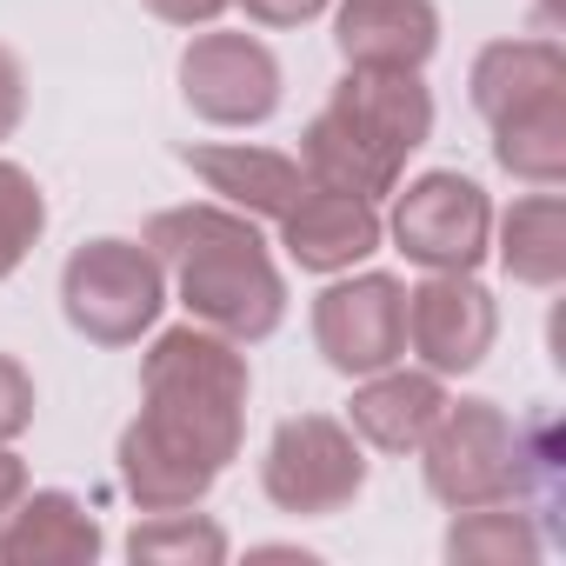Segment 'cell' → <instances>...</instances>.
Masks as SVG:
<instances>
[{"instance_id": "6", "label": "cell", "mask_w": 566, "mask_h": 566, "mask_svg": "<svg viewBox=\"0 0 566 566\" xmlns=\"http://www.w3.org/2000/svg\"><path fill=\"white\" fill-rule=\"evenodd\" d=\"M387 240L420 273H473L493 253V200H486L480 180H467L453 167H433V174L394 187Z\"/></svg>"}, {"instance_id": "20", "label": "cell", "mask_w": 566, "mask_h": 566, "mask_svg": "<svg viewBox=\"0 0 566 566\" xmlns=\"http://www.w3.org/2000/svg\"><path fill=\"white\" fill-rule=\"evenodd\" d=\"M447 559L453 566H533L539 559V526L506 500V506H467L447 526Z\"/></svg>"}, {"instance_id": "12", "label": "cell", "mask_w": 566, "mask_h": 566, "mask_svg": "<svg viewBox=\"0 0 566 566\" xmlns=\"http://www.w3.org/2000/svg\"><path fill=\"white\" fill-rule=\"evenodd\" d=\"M334 48H340L347 67L420 74L440 48V8L433 0H340L334 8Z\"/></svg>"}, {"instance_id": "2", "label": "cell", "mask_w": 566, "mask_h": 566, "mask_svg": "<svg viewBox=\"0 0 566 566\" xmlns=\"http://www.w3.org/2000/svg\"><path fill=\"white\" fill-rule=\"evenodd\" d=\"M420 473L447 513L506 506L559 480V433L546 413L513 420L500 400H447V413L420 440Z\"/></svg>"}, {"instance_id": "19", "label": "cell", "mask_w": 566, "mask_h": 566, "mask_svg": "<svg viewBox=\"0 0 566 566\" xmlns=\"http://www.w3.org/2000/svg\"><path fill=\"white\" fill-rule=\"evenodd\" d=\"M493 160L513 174V180H533V187H559L566 180V87L559 94H539L513 114L493 120Z\"/></svg>"}, {"instance_id": "9", "label": "cell", "mask_w": 566, "mask_h": 566, "mask_svg": "<svg viewBox=\"0 0 566 566\" xmlns=\"http://www.w3.org/2000/svg\"><path fill=\"white\" fill-rule=\"evenodd\" d=\"M500 340V307L493 294L480 287L473 273H427L420 287H407V354L453 380V374H473Z\"/></svg>"}, {"instance_id": "10", "label": "cell", "mask_w": 566, "mask_h": 566, "mask_svg": "<svg viewBox=\"0 0 566 566\" xmlns=\"http://www.w3.org/2000/svg\"><path fill=\"white\" fill-rule=\"evenodd\" d=\"M327 114L367 140L387 167L407 174V160L433 140V94L420 74H374V67H347V81L327 94Z\"/></svg>"}, {"instance_id": "17", "label": "cell", "mask_w": 566, "mask_h": 566, "mask_svg": "<svg viewBox=\"0 0 566 566\" xmlns=\"http://www.w3.org/2000/svg\"><path fill=\"white\" fill-rule=\"evenodd\" d=\"M566 87V48L546 41V34H520V41H486L473 54V74H467V94H473V114L493 127L500 114L539 101V94H559Z\"/></svg>"}, {"instance_id": "1", "label": "cell", "mask_w": 566, "mask_h": 566, "mask_svg": "<svg viewBox=\"0 0 566 566\" xmlns=\"http://www.w3.org/2000/svg\"><path fill=\"white\" fill-rule=\"evenodd\" d=\"M140 240L167 266L187 321H200L240 347L266 340L287 321V280H280V266L247 213H233L220 200H187V207H160Z\"/></svg>"}, {"instance_id": "11", "label": "cell", "mask_w": 566, "mask_h": 566, "mask_svg": "<svg viewBox=\"0 0 566 566\" xmlns=\"http://www.w3.org/2000/svg\"><path fill=\"white\" fill-rule=\"evenodd\" d=\"M387 240V220L374 200H354V193H334V187H301V200L280 213V247L301 273H347L360 266L367 253H380Z\"/></svg>"}, {"instance_id": "23", "label": "cell", "mask_w": 566, "mask_h": 566, "mask_svg": "<svg viewBox=\"0 0 566 566\" xmlns=\"http://www.w3.org/2000/svg\"><path fill=\"white\" fill-rule=\"evenodd\" d=\"M34 407H41V394H34V374L14 360V354H0V440H21L28 427H34Z\"/></svg>"}, {"instance_id": "22", "label": "cell", "mask_w": 566, "mask_h": 566, "mask_svg": "<svg viewBox=\"0 0 566 566\" xmlns=\"http://www.w3.org/2000/svg\"><path fill=\"white\" fill-rule=\"evenodd\" d=\"M48 233V193L21 160H0V280H8Z\"/></svg>"}, {"instance_id": "21", "label": "cell", "mask_w": 566, "mask_h": 566, "mask_svg": "<svg viewBox=\"0 0 566 566\" xmlns=\"http://www.w3.org/2000/svg\"><path fill=\"white\" fill-rule=\"evenodd\" d=\"M127 559L134 566H220L227 559V526L207 520V513H193V506L147 513L127 533Z\"/></svg>"}, {"instance_id": "13", "label": "cell", "mask_w": 566, "mask_h": 566, "mask_svg": "<svg viewBox=\"0 0 566 566\" xmlns=\"http://www.w3.org/2000/svg\"><path fill=\"white\" fill-rule=\"evenodd\" d=\"M114 460H120V486H127V500H134L140 513L200 506V500L213 493V480H220V467H213L193 440L167 433V427L147 420V413H134V420L120 427Z\"/></svg>"}, {"instance_id": "24", "label": "cell", "mask_w": 566, "mask_h": 566, "mask_svg": "<svg viewBox=\"0 0 566 566\" xmlns=\"http://www.w3.org/2000/svg\"><path fill=\"white\" fill-rule=\"evenodd\" d=\"M233 8L253 28H307V21H321L334 8V0H233Z\"/></svg>"}, {"instance_id": "14", "label": "cell", "mask_w": 566, "mask_h": 566, "mask_svg": "<svg viewBox=\"0 0 566 566\" xmlns=\"http://www.w3.org/2000/svg\"><path fill=\"white\" fill-rule=\"evenodd\" d=\"M180 160L207 180V193L247 220H280L301 187H307V167L280 147H253V140H200V147H180Z\"/></svg>"}, {"instance_id": "5", "label": "cell", "mask_w": 566, "mask_h": 566, "mask_svg": "<svg viewBox=\"0 0 566 566\" xmlns=\"http://www.w3.org/2000/svg\"><path fill=\"white\" fill-rule=\"evenodd\" d=\"M260 493L294 520H334L367 493V447L334 413L280 420L260 460Z\"/></svg>"}, {"instance_id": "15", "label": "cell", "mask_w": 566, "mask_h": 566, "mask_svg": "<svg viewBox=\"0 0 566 566\" xmlns=\"http://www.w3.org/2000/svg\"><path fill=\"white\" fill-rule=\"evenodd\" d=\"M447 380L427 374V367H380V374H360L354 400H347V427L360 433V447L374 453H420V440L433 433V420L447 413Z\"/></svg>"}, {"instance_id": "27", "label": "cell", "mask_w": 566, "mask_h": 566, "mask_svg": "<svg viewBox=\"0 0 566 566\" xmlns=\"http://www.w3.org/2000/svg\"><path fill=\"white\" fill-rule=\"evenodd\" d=\"M28 493V460L8 447V440H0V520H8L14 513V500Z\"/></svg>"}, {"instance_id": "4", "label": "cell", "mask_w": 566, "mask_h": 566, "mask_svg": "<svg viewBox=\"0 0 566 566\" xmlns=\"http://www.w3.org/2000/svg\"><path fill=\"white\" fill-rule=\"evenodd\" d=\"M167 307V266L154 260L147 240H81L61 266V314L81 340L94 347H134L140 334L160 327Z\"/></svg>"}, {"instance_id": "8", "label": "cell", "mask_w": 566, "mask_h": 566, "mask_svg": "<svg viewBox=\"0 0 566 566\" xmlns=\"http://www.w3.org/2000/svg\"><path fill=\"white\" fill-rule=\"evenodd\" d=\"M280 74L273 48L260 34H233V28H207L187 41L180 54V101L207 120V127H260L280 114Z\"/></svg>"}, {"instance_id": "18", "label": "cell", "mask_w": 566, "mask_h": 566, "mask_svg": "<svg viewBox=\"0 0 566 566\" xmlns=\"http://www.w3.org/2000/svg\"><path fill=\"white\" fill-rule=\"evenodd\" d=\"M493 233H500V266L520 280V287H559L566 280V200L559 193H526V200H513L500 220H493Z\"/></svg>"}, {"instance_id": "16", "label": "cell", "mask_w": 566, "mask_h": 566, "mask_svg": "<svg viewBox=\"0 0 566 566\" xmlns=\"http://www.w3.org/2000/svg\"><path fill=\"white\" fill-rule=\"evenodd\" d=\"M101 546H107L101 520L61 486L21 493L14 513L0 520V566H94Z\"/></svg>"}, {"instance_id": "3", "label": "cell", "mask_w": 566, "mask_h": 566, "mask_svg": "<svg viewBox=\"0 0 566 566\" xmlns=\"http://www.w3.org/2000/svg\"><path fill=\"white\" fill-rule=\"evenodd\" d=\"M247 394H253V367H247V347L187 321V327H167L154 334L147 360H140V413L160 420L167 433L193 440L220 473L240 460V440H247Z\"/></svg>"}, {"instance_id": "25", "label": "cell", "mask_w": 566, "mask_h": 566, "mask_svg": "<svg viewBox=\"0 0 566 566\" xmlns=\"http://www.w3.org/2000/svg\"><path fill=\"white\" fill-rule=\"evenodd\" d=\"M21 114H28V74H21L14 48H0V140H14Z\"/></svg>"}, {"instance_id": "26", "label": "cell", "mask_w": 566, "mask_h": 566, "mask_svg": "<svg viewBox=\"0 0 566 566\" xmlns=\"http://www.w3.org/2000/svg\"><path fill=\"white\" fill-rule=\"evenodd\" d=\"M140 8H147L154 21H167V28H213L233 0H140Z\"/></svg>"}, {"instance_id": "7", "label": "cell", "mask_w": 566, "mask_h": 566, "mask_svg": "<svg viewBox=\"0 0 566 566\" xmlns=\"http://www.w3.org/2000/svg\"><path fill=\"white\" fill-rule=\"evenodd\" d=\"M314 347L347 380L407 360V280L354 273V266L334 273L314 301Z\"/></svg>"}]
</instances>
